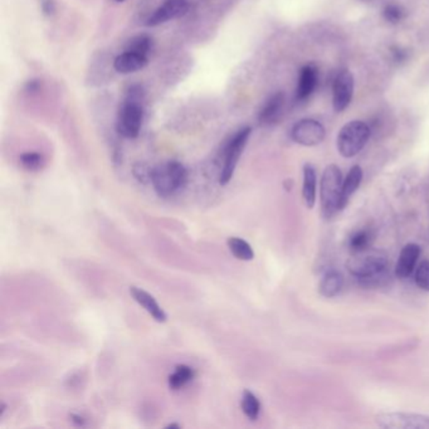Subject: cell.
<instances>
[{
    "instance_id": "6da1fadb",
    "label": "cell",
    "mask_w": 429,
    "mask_h": 429,
    "mask_svg": "<svg viewBox=\"0 0 429 429\" xmlns=\"http://www.w3.org/2000/svg\"><path fill=\"white\" fill-rule=\"evenodd\" d=\"M143 96L145 93L143 87L139 85L130 87L127 92L116 120V130L121 136L127 139L138 138L143 125Z\"/></svg>"
},
{
    "instance_id": "7a4b0ae2",
    "label": "cell",
    "mask_w": 429,
    "mask_h": 429,
    "mask_svg": "<svg viewBox=\"0 0 429 429\" xmlns=\"http://www.w3.org/2000/svg\"><path fill=\"white\" fill-rule=\"evenodd\" d=\"M188 180V172L179 161H168L165 164L155 166L151 170V184L156 194L168 198L182 189Z\"/></svg>"
},
{
    "instance_id": "3957f363",
    "label": "cell",
    "mask_w": 429,
    "mask_h": 429,
    "mask_svg": "<svg viewBox=\"0 0 429 429\" xmlns=\"http://www.w3.org/2000/svg\"><path fill=\"white\" fill-rule=\"evenodd\" d=\"M343 174L338 165L327 166L321 177L320 198L322 216L327 219L334 217L341 211V189Z\"/></svg>"
},
{
    "instance_id": "277c9868",
    "label": "cell",
    "mask_w": 429,
    "mask_h": 429,
    "mask_svg": "<svg viewBox=\"0 0 429 429\" xmlns=\"http://www.w3.org/2000/svg\"><path fill=\"white\" fill-rule=\"evenodd\" d=\"M346 266L351 275L368 282L384 277L389 264L388 257L384 253L368 252V249H365L363 252L355 253L354 257L350 258Z\"/></svg>"
},
{
    "instance_id": "5b68a950",
    "label": "cell",
    "mask_w": 429,
    "mask_h": 429,
    "mask_svg": "<svg viewBox=\"0 0 429 429\" xmlns=\"http://www.w3.org/2000/svg\"><path fill=\"white\" fill-rule=\"evenodd\" d=\"M370 134L372 130L364 121H350L339 132L336 140L339 153L346 159L354 158L364 149L370 139Z\"/></svg>"
},
{
    "instance_id": "8992f818",
    "label": "cell",
    "mask_w": 429,
    "mask_h": 429,
    "mask_svg": "<svg viewBox=\"0 0 429 429\" xmlns=\"http://www.w3.org/2000/svg\"><path fill=\"white\" fill-rule=\"evenodd\" d=\"M252 134L251 127H243L235 134L233 139L229 141L227 148L224 150V164L222 172L219 175V184L227 185L233 177L235 168L240 161V155L246 148L249 136Z\"/></svg>"
},
{
    "instance_id": "52a82bcc",
    "label": "cell",
    "mask_w": 429,
    "mask_h": 429,
    "mask_svg": "<svg viewBox=\"0 0 429 429\" xmlns=\"http://www.w3.org/2000/svg\"><path fill=\"white\" fill-rule=\"evenodd\" d=\"M375 423L384 429H429V416L414 413H380Z\"/></svg>"
},
{
    "instance_id": "ba28073f",
    "label": "cell",
    "mask_w": 429,
    "mask_h": 429,
    "mask_svg": "<svg viewBox=\"0 0 429 429\" xmlns=\"http://www.w3.org/2000/svg\"><path fill=\"white\" fill-rule=\"evenodd\" d=\"M327 136V130L322 124L314 119H302L296 122L291 130V138L295 143L302 146L320 145Z\"/></svg>"
},
{
    "instance_id": "9c48e42d",
    "label": "cell",
    "mask_w": 429,
    "mask_h": 429,
    "mask_svg": "<svg viewBox=\"0 0 429 429\" xmlns=\"http://www.w3.org/2000/svg\"><path fill=\"white\" fill-rule=\"evenodd\" d=\"M354 76L349 69L340 71L332 83V107L335 112H343L349 107L354 96Z\"/></svg>"
},
{
    "instance_id": "30bf717a",
    "label": "cell",
    "mask_w": 429,
    "mask_h": 429,
    "mask_svg": "<svg viewBox=\"0 0 429 429\" xmlns=\"http://www.w3.org/2000/svg\"><path fill=\"white\" fill-rule=\"evenodd\" d=\"M189 9L188 0H165L151 17L148 19L146 25L148 27H158L160 24L166 23L172 19L183 17Z\"/></svg>"
},
{
    "instance_id": "8fae6325",
    "label": "cell",
    "mask_w": 429,
    "mask_h": 429,
    "mask_svg": "<svg viewBox=\"0 0 429 429\" xmlns=\"http://www.w3.org/2000/svg\"><path fill=\"white\" fill-rule=\"evenodd\" d=\"M319 83V71L314 64H306L300 71L298 88H296V100L303 102L309 100L310 96L315 92Z\"/></svg>"
},
{
    "instance_id": "7c38bea8",
    "label": "cell",
    "mask_w": 429,
    "mask_h": 429,
    "mask_svg": "<svg viewBox=\"0 0 429 429\" xmlns=\"http://www.w3.org/2000/svg\"><path fill=\"white\" fill-rule=\"evenodd\" d=\"M419 256H421V247L416 243H408L403 247L398 264L395 267V275L399 278H408L416 269Z\"/></svg>"
},
{
    "instance_id": "4fadbf2b",
    "label": "cell",
    "mask_w": 429,
    "mask_h": 429,
    "mask_svg": "<svg viewBox=\"0 0 429 429\" xmlns=\"http://www.w3.org/2000/svg\"><path fill=\"white\" fill-rule=\"evenodd\" d=\"M130 293H131L132 298L154 317L155 321L165 322L168 320L165 311L161 309L159 303L156 302V300L150 295L149 292L145 291L140 287L131 286Z\"/></svg>"
},
{
    "instance_id": "5bb4252c",
    "label": "cell",
    "mask_w": 429,
    "mask_h": 429,
    "mask_svg": "<svg viewBox=\"0 0 429 429\" xmlns=\"http://www.w3.org/2000/svg\"><path fill=\"white\" fill-rule=\"evenodd\" d=\"M283 106H285V95L282 92H277L274 96H271L258 114L259 124L261 125L275 124L276 121L280 119Z\"/></svg>"
},
{
    "instance_id": "9a60e30c",
    "label": "cell",
    "mask_w": 429,
    "mask_h": 429,
    "mask_svg": "<svg viewBox=\"0 0 429 429\" xmlns=\"http://www.w3.org/2000/svg\"><path fill=\"white\" fill-rule=\"evenodd\" d=\"M148 64V57L134 52H124L114 59V67L119 74L129 75L138 72Z\"/></svg>"
},
{
    "instance_id": "2e32d148",
    "label": "cell",
    "mask_w": 429,
    "mask_h": 429,
    "mask_svg": "<svg viewBox=\"0 0 429 429\" xmlns=\"http://www.w3.org/2000/svg\"><path fill=\"white\" fill-rule=\"evenodd\" d=\"M316 185H317V175L314 166L306 164L303 166V185L302 196L305 206L312 209L316 204Z\"/></svg>"
},
{
    "instance_id": "e0dca14e",
    "label": "cell",
    "mask_w": 429,
    "mask_h": 429,
    "mask_svg": "<svg viewBox=\"0 0 429 429\" xmlns=\"http://www.w3.org/2000/svg\"><path fill=\"white\" fill-rule=\"evenodd\" d=\"M363 180V169L359 165H354L350 169L346 177L343 179V189H341V211L349 203L351 195L354 194L360 187Z\"/></svg>"
},
{
    "instance_id": "ac0fdd59",
    "label": "cell",
    "mask_w": 429,
    "mask_h": 429,
    "mask_svg": "<svg viewBox=\"0 0 429 429\" xmlns=\"http://www.w3.org/2000/svg\"><path fill=\"white\" fill-rule=\"evenodd\" d=\"M343 287V277L340 272L330 271L322 277L319 291L324 298H332L338 296Z\"/></svg>"
},
{
    "instance_id": "d6986e66",
    "label": "cell",
    "mask_w": 429,
    "mask_h": 429,
    "mask_svg": "<svg viewBox=\"0 0 429 429\" xmlns=\"http://www.w3.org/2000/svg\"><path fill=\"white\" fill-rule=\"evenodd\" d=\"M229 251L235 258H238L240 261H252L254 258V252H253L251 245L242 238L238 237H230L228 242Z\"/></svg>"
},
{
    "instance_id": "ffe728a7",
    "label": "cell",
    "mask_w": 429,
    "mask_h": 429,
    "mask_svg": "<svg viewBox=\"0 0 429 429\" xmlns=\"http://www.w3.org/2000/svg\"><path fill=\"white\" fill-rule=\"evenodd\" d=\"M194 378V370L188 365H177L172 375L169 377L170 389L177 390L189 383Z\"/></svg>"
},
{
    "instance_id": "44dd1931",
    "label": "cell",
    "mask_w": 429,
    "mask_h": 429,
    "mask_svg": "<svg viewBox=\"0 0 429 429\" xmlns=\"http://www.w3.org/2000/svg\"><path fill=\"white\" fill-rule=\"evenodd\" d=\"M240 406H242L243 413L251 421H256L257 419L258 416H259V411H261V404H259L257 396L253 394L252 392H249V390H245L243 392Z\"/></svg>"
},
{
    "instance_id": "7402d4cb",
    "label": "cell",
    "mask_w": 429,
    "mask_h": 429,
    "mask_svg": "<svg viewBox=\"0 0 429 429\" xmlns=\"http://www.w3.org/2000/svg\"><path fill=\"white\" fill-rule=\"evenodd\" d=\"M151 47H153L151 37L148 35H139L132 37L131 40L127 42L125 51L134 52V53L143 54L148 57L149 52L151 51Z\"/></svg>"
},
{
    "instance_id": "603a6c76",
    "label": "cell",
    "mask_w": 429,
    "mask_h": 429,
    "mask_svg": "<svg viewBox=\"0 0 429 429\" xmlns=\"http://www.w3.org/2000/svg\"><path fill=\"white\" fill-rule=\"evenodd\" d=\"M372 235L369 230L363 229L356 232L351 238H350L349 246L351 251L354 253L363 252L365 249H369V247L372 245Z\"/></svg>"
},
{
    "instance_id": "cb8c5ba5",
    "label": "cell",
    "mask_w": 429,
    "mask_h": 429,
    "mask_svg": "<svg viewBox=\"0 0 429 429\" xmlns=\"http://www.w3.org/2000/svg\"><path fill=\"white\" fill-rule=\"evenodd\" d=\"M20 164L24 169L35 172V170H40L43 165V158L38 153H25L20 156Z\"/></svg>"
},
{
    "instance_id": "d4e9b609",
    "label": "cell",
    "mask_w": 429,
    "mask_h": 429,
    "mask_svg": "<svg viewBox=\"0 0 429 429\" xmlns=\"http://www.w3.org/2000/svg\"><path fill=\"white\" fill-rule=\"evenodd\" d=\"M383 17L388 23L398 24L406 17V12L401 6L390 4L384 8Z\"/></svg>"
},
{
    "instance_id": "484cf974",
    "label": "cell",
    "mask_w": 429,
    "mask_h": 429,
    "mask_svg": "<svg viewBox=\"0 0 429 429\" xmlns=\"http://www.w3.org/2000/svg\"><path fill=\"white\" fill-rule=\"evenodd\" d=\"M416 283L423 291H429V261H423L418 266Z\"/></svg>"
},
{
    "instance_id": "4316f807",
    "label": "cell",
    "mask_w": 429,
    "mask_h": 429,
    "mask_svg": "<svg viewBox=\"0 0 429 429\" xmlns=\"http://www.w3.org/2000/svg\"><path fill=\"white\" fill-rule=\"evenodd\" d=\"M151 168L148 165H145L143 163H138L134 165V175L138 179L139 182L141 183H148L151 182Z\"/></svg>"
},
{
    "instance_id": "83f0119b",
    "label": "cell",
    "mask_w": 429,
    "mask_h": 429,
    "mask_svg": "<svg viewBox=\"0 0 429 429\" xmlns=\"http://www.w3.org/2000/svg\"><path fill=\"white\" fill-rule=\"evenodd\" d=\"M40 9L45 16L51 17L57 11V4L54 0H40Z\"/></svg>"
},
{
    "instance_id": "f1b7e54d",
    "label": "cell",
    "mask_w": 429,
    "mask_h": 429,
    "mask_svg": "<svg viewBox=\"0 0 429 429\" xmlns=\"http://www.w3.org/2000/svg\"><path fill=\"white\" fill-rule=\"evenodd\" d=\"M72 418H74V419H72L74 422H77L80 425H83V419H82V418L78 417V416H72Z\"/></svg>"
},
{
    "instance_id": "f546056e",
    "label": "cell",
    "mask_w": 429,
    "mask_h": 429,
    "mask_svg": "<svg viewBox=\"0 0 429 429\" xmlns=\"http://www.w3.org/2000/svg\"><path fill=\"white\" fill-rule=\"evenodd\" d=\"M168 428H180V425H179V424H169V425H168Z\"/></svg>"
},
{
    "instance_id": "4dcf8cb0",
    "label": "cell",
    "mask_w": 429,
    "mask_h": 429,
    "mask_svg": "<svg viewBox=\"0 0 429 429\" xmlns=\"http://www.w3.org/2000/svg\"><path fill=\"white\" fill-rule=\"evenodd\" d=\"M116 1H124V0H116Z\"/></svg>"
}]
</instances>
